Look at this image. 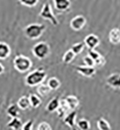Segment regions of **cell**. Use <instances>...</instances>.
Listing matches in <instances>:
<instances>
[{
    "instance_id": "8",
    "label": "cell",
    "mask_w": 120,
    "mask_h": 130,
    "mask_svg": "<svg viewBox=\"0 0 120 130\" xmlns=\"http://www.w3.org/2000/svg\"><path fill=\"white\" fill-rule=\"evenodd\" d=\"M74 69L78 73H79L80 75L85 77H92L96 74L95 67H90V66H74Z\"/></svg>"
},
{
    "instance_id": "32",
    "label": "cell",
    "mask_w": 120,
    "mask_h": 130,
    "mask_svg": "<svg viewBox=\"0 0 120 130\" xmlns=\"http://www.w3.org/2000/svg\"><path fill=\"white\" fill-rule=\"evenodd\" d=\"M5 71V68H4V66H3V65L2 64L1 62H0V75H3V73H4Z\"/></svg>"
},
{
    "instance_id": "11",
    "label": "cell",
    "mask_w": 120,
    "mask_h": 130,
    "mask_svg": "<svg viewBox=\"0 0 120 130\" xmlns=\"http://www.w3.org/2000/svg\"><path fill=\"white\" fill-rule=\"evenodd\" d=\"M12 53L10 46L5 42H0V60H5L8 58Z\"/></svg>"
},
{
    "instance_id": "31",
    "label": "cell",
    "mask_w": 120,
    "mask_h": 130,
    "mask_svg": "<svg viewBox=\"0 0 120 130\" xmlns=\"http://www.w3.org/2000/svg\"><path fill=\"white\" fill-rule=\"evenodd\" d=\"M88 56H90V57H91L93 59V60L96 61L99 57H100L101 55L99 53H97V52L95 51V50H89V52H88Z\"/></svg>"
},
{
    "instance_id": "10",
    "label": "cell",
    "mask_w": 120,
    "mask_h": 130,
    "mask_svg": "<svg viewBox=\"0 0 120 130\" xmlns=\"http://www.w3.org/2000/svg\"><path fill=\"white\" fill-rule=\"evenodd\" d=\"M106 83L109 86L114 88H120V74L114 73L108 76Z\"/></svg>"
},
{
    "instance_id": "1",
    "label": "cell",
    "mask_w": 120,
    "mask_h": 130,
    "mask_svg": "<svg viewBox=\"0 0 120 130\" xmlns=\"http://www.w3.org/2000/svg\"><path fill=\"white\" fill-rule=\"evenodd\" d=\"M47 78V72L43 68H38L29 72L25 78V84L29 87H38Z\"/></svg>"
},
{
    "instance_id": "9",
    "label": "cell",
    "mask_w": 120,
    "mask_h": 130,
    "mask_svg": "<svg viewBox=\"0 0 120 130\" xmlns=\"http://www.w3.org/2000/svg\"><path fill=\"white\" fill-rule=\"evenodd\" d=\"M55 8L58 12H65L69 10L71 6L70 0H52Z\"/></svg>"
},
{
    "instance_id": "4",
    "label": "cell",
    "mask_w": 120,
    "mask_h": 130,
    "mask_svg": "<svg viewBox=\"0 0 120 130\" xmlns=\"http://www.w3.org/2000/svg\"><path fill=\"white\" fill-rule=\"evenodd\" d=\"M32 53L39 60H43L50 55L51 47L47 42H39L33 46Z\"/></svg>"
},
{
    "instance_id": "27",
    "label": "cell",
    "mask_w": 120,
    "mask_h": 130,
    "mask_svg": "<svg viewBox=\"0 0 120 130\" xmlns=\"http://www.w3.org/2000/svg\"><path fill=\"white\" fill-rule=\"evenodd\" d=\"M82 61H83V63L85 64V66H90V67H94L95 66V61L88 55L85 56L83 59H82Z\"/></svg>"
},
{
    "instance_id": "5",
    "label": "cell",
    "mask_w": 120,
    "mask_h": 130,
    "mask_svg": "<svg viewBox=\"0 0 120 130\" xmlns=\"http://www.w3.org/2000/svg\"><path fill=\"white\" fill-rule=\"evenodd\" d=\"M39 16L44 20L49 21L54 26H57V25H59V21L57 18L56 17L55 14L53 13V11H52V6L49 2H46L43 5Z\"/></svg>"
},
{
    "instance_id": "24",
    "label": "cell",
    "mask_w": 120,
    "mask_h": 130,
    "mask_svg": "<svg viewBox=\"0 0 120 130\" xmlns=\"http://www.w3.org/2000/svg\"><path fill=\"white\" fill-rule=\"evenodd\" d=\"M84 47H85L84 43H74V45H72L70 49L72 50V52L75 55H78L82 53V50L84 49Z\"/></svg>"
},
{
    "instance_id": "18",
    "label": "cell",
    "mask_w": 120,
    "mask_h": 130,
    "mask_svg": "<svg viewBox=\"0 0 120 130\" xmlns=\"http://www.w3.org/2000/svg\"><path fill=\"white\" fill-rule=\"evenodd\" d=\"M20 114V108L18 107L17 104H11L7 109V115L11 118L18 117Z\"/></svg>"
},
{
    "instance_id": "23",
    "label": "cell",
    "mask_w": 120,
    "mask_h": 130,
    "mask_svg": "<svg viewBox=\"0 0 120 130\" xmlns=\"http://www.w3.org/2000/svg\"><path fill=\"white\" fill-rule=\"evenodd\" d=\"M97 128H99V130H111L109 122L103 118H100L97 120Z\"/></svg>"
},
{
    "instance_id": "16",
    "label": "cell",
    "mask_w": 120,
    "mask_h": 130,
    "mask_svg": "<svg viewBox=\"0 0 120 130\" xmlns=\"http://www.w3.org/2000/svg\"><path fill=\"white\" fill-rule=\"evenodd\" d=\"M7 126L12 130H19L21 129L23 124H22V121L19 117H15L12 118V120L7 123Z\"/></svg>"
},
{
    "instance_id": "19",
    "label": "cell",
    "mask_w": 120,
    "mask_h": 130,
    "mask_svg": "<svg viewBox=\"0 0 120 130\" xmlns=\"http://www.w3.org/2000/svg\"><path fill=\"white\" fill-rule=\"evenodd\" d=\"M29 102H30V105L32 108H37V107H39L41 105V103H42L41 98L37 94L30 93L29 95Z\"/></svg>"
},
{
    "instance_id": "6",
    "label": "cell",
    "mask_w": 120,
    "mask_h": 130,
    "mask_svg": "<svg viewBox=\"0 0 120 130\" xmlns=\"http://www.w3.org/2000/svg\"><path fill=\"white\" fill-rule=\"evenodd\" d=\"M86 24H87V19L82 15H78V16L73 17L70 22L71 29L75 31H79L82 29Z\"/></svg>"
},
{
    "instance_id": "22",
    "label": "cell",
    "mask_w": 120,
    "mask_h": 130,
    "mask_svg": "<svg viewBox=\"0 0 120 130\" xmlns=\"http://www.w3.org/2000/svg\"><path fill=\"white\" fill-rule=\"evenodd\" d=\"M51 88L48 87L47 84H40L38 86V88H37V92H38V94L42 96H47L48 93H50L51 92Z\"/></svg>"
},
{
    "instance_id": "2",
    "label": "cell",
    "mask_w": 120,
    "mask_h": 130,
    "mask_svg": "<svg viewBox=\"0 0 120 130\" xmlns=\"http://www.w3.org/2000/svg\"><path fill=\"white\" fill-rule=\"evenodd\" d=\"M45 30H46V25L44 24L31 23L25 27L24 34L28 39L35 40L39 39Z\"/></svg>"
},
{
    "instance_id": "29",
    "label": "cell",
    "mask_w": 120,
    "mask_h": 130,
    "mask_svg": "<svg viewBox=\"0 0 120 130\" xmlns=\"http://www.w3.org/2000/svg\"><path fill=\"white\" fill-rule=\"evenodd\" d=\"M33 126V120H28L25 124H23L21 130H32Z\"/></svg>"
},
{
    "instance_id": "12",
    "label": "cell",
    "mask_w": 120,
    "mask_h": 130,
    "mask_svg": "<svg viewBox=\"0 0 120 130\" xmlns=\"http://www.w3.org/2000/svg\"><path fill=\"white\" fill-rule=\"evenodd\" d=\"M76 117H77V112L75 110H72L71 112L68 113L65 117H64V119H63L64 123H65L66 125H68L70 128L74 129V126H75Z\"/></svg>"
},
{
    "instance_id": "13",
    "label": "cell",
    "mask_w": 120,
    "mask_h": 130,
    "mask_svg": "<svg viewBox=\"0 0 120 130\" xmlns=\"http://www.w3.org/2000/svg\"><path fill=\"white\" fill-rule=\"evenodd\" d=\"M109 40L113 44L120 43V29L113 28L109 33Z\"/></svg>"
},
{
    "instance_id": "28",
    "label": "cell",
    "mask_w": 120,
    "mask_h": 130,
    "mask_svg": "<svg viewBox=\"0 0 120 130\" xmlns=\"http://www.w3.org/2000/svg\"><path fill=\"white\" fill-rule=\"evenodd\" d=\"M37 130H52V126L46 121H43L39 124Z\"/></svg>"
},
{
    "instance_id": "15",
    "label": "cell",
    "mask_w": 120,
    "mask_h": 130,
    "mask_svg": "<svg viewBox=\"0 0 120 130\" xmlns=\"http://www.w3.org/2000/svg\"><path fill=\"white\" fill-rule=\"evenodd\" d=\"M16 104H17L18 107L20 108V110H28L29 108H30V107H31L29 96H21V98L18 99Z\"/></svg>"
},
{
    "instance_id": "3",
    "label": "cell",
    "mask_w": 120,
    "mask_h": 130,
    "mask_svg": "<svg viewBox=\"0 0 120 130\" xmlns=\"http://www.w3.org/2000/svg\"><path fill=\"white\" fill-rule=\"evenodd\" d=\"M13 66L18 72L25 73L32 68L33 62L28 57L24 55H17L13 60Z\"/></svg>"
},
{
    "instance_id": "26",
    "label": "cell",
    "mask_w": 120,
    "mask_h": 130,
    "mask_svg": "<svg viewBox=\"0 0 120 130\" xmlns=\"http://www.w3.org/2000/svg\"><path fill=\"white\" fill-rule=\"evenodd\" d=\"M21 5L27 7H33L39 3V0H18Z\"/></svg>"
},
{
    "instance_id": "25",
    "label": "cell",
    "mask_w": 120,
    "mask_h": 130,
    "mask_svg": "<svg viewBox=\"0 0 120 130\" xmlns=\"http://www.w3.org/2000/svg\"><path fill=\"white\" fill-rule=\"evenodd\" d=\"M77 124L80 130H89L91 128L90 122L88 120H85V119H82V120H78Z\"/></svg>"
},
{
    "instance_id": "7",
    "label": "cell",
    "mask_w": 120,
    "mask_h": 130,
    "mask_svg": "<svg viewBox=\"0 0 120 130\" xmlns=\"http://www.w3.org/2000/svg\"><path fill=\"white\" fill-rule=\"evenodd\" d=\"M100 43V39L96 35L90 34L84 39V44L89 50H94Z\"/></svg>"
},
{
    "instance_id": "20",
    "label": "cell",
    "mask_w": 120,
    "mask_h": 130,
    "mask_svg": "<svg viewBox=\"0 0 120 130\" xmlns=\"http://www.w3.org/2000/svg\"><path fill=\"white\" fill-rule=\"evenodd\" d=\"M48 87L51 88V90H57V89L61 87V82L60 80L56 77H52L50 78L47 81Z\"/></svg>"
},
{
    "instance_id": "14",
    "label": "cell",
    "mask_w": 120,
    "mask_h": 130,
    "mask_svg": "<svg viewBox=\"0 0 120 130\" xmlns=\"http://www.w3.org/2000/svg\"><path fill=\"white\" fill-rule=\"evenodd\" d=\"M60 105H61V101L59 100V98H54L50 100L49 102L47 103V105L46 106V110L50 113L55 112L59 109Z\"/></svg>"
},
{
    "instance_id": "21",
    "label": "cell",
    "mask_w": 120,
    "mask_h": 130,
    "mask_svg": "<svg viewBox=\"0 0 120 130\" xmlns=\"http://www.w3.org/2000/svg\"><path fill=\"white\" fill-rule=\"evenodd\" d=\"M75 54H74L72 50L70 49L68 51H66L65 54L63 55V57H62V61L65 63V64H70L73 61V60L75 57Z\"/></svg>"
},
{
    "instance_id": "30",
    "label": "cell",
    "mask_w": 120,
    "mask_h": 130,
    "mask_svg": "<svg viewBox=\"0 0 120 130\" xmlns=\"http://www.w3.org/2000/svg\"><path fill=\"white\" fill-rule=\"evenodd\" d=\"M106 59L103 57V56H100V57H99L97 60L95 61V66H97V67H102V66H105L106 64Z\"/></svg>"
},
{
    "instance_id": "17",
    "label": "cell",
    "mask_w": 120,
    "mask_h": 130,
    "mask_svg": "<svg viewBox=\"0 0 120 130\" xmlns=\"http://www.w3.org/2000/svg\"><path fill=\"white\" fill-rule=\"evenodd\" d=\"M66 103L68 104L69 108L72 110H74L79 105V100L78 99L77 96H73V95H70L67 98H65Z\"/></svg>"
}]
</instances>
